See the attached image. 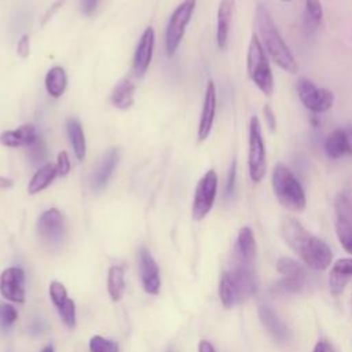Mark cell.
I'll list each match as a JSON object with an SVG mask.
<instances>
[{"label": "cell", "instance_id": "6da1fadb", "mask_svg": "<svg viewBox=\"0 0 352 352\" xmlns=\"http://www.w3.org/2000/svg\"><path fill=\"white\" fill-rule=\"evenodd\" d=\"M280 234L290 249L312 270H326L333 258L327 243L309 232L294 217H285L280 223Z\"/></svg>", "mask_w": 352, "mask_h": 352}, {"label": "cell", "instance_id": "7a4b0ae2", "mask_svg": "<svg viewBox=\"0 0 352 352\" xmlns=\"http://www.w3.org/2000/svg\"><path fill=\"white\" fill-rule=\"evenodd\" d=\"M254 25L257 29L256 34L258 36L270 59L282 70L290 74H296L298 70L297 60L283 40L282 34L279 33L270 10L263 3L256 6Z\"/></svg>", "mask_w": 352, "mask_h": 352}, {"label": "cell", "instance_id": "3957f363", "mask_svg": "<svg viewBox=\"0 0 352 352\" xmlns=\"http://www.w3.org/2000/svg\"><path fill=\"white\" fill-rule=\"evenodd\" d=\"M271 186L278 202L290 212H302L307 206V197L294 172L283 162L275 164L271 173Z\"/></svg>", "mask_w": 352, "mask_h": 352}, {"label": "cell", "instance_id": "277c9868", "mask_svg": "<svg viewBox=\"0 0 352 352\" xmlns=\"http://www.w3.org/2000/svg\"><path fill=\"white\" fill-rule=\"evenodd\" d=\"M246 72L250 81L265 96H271L275 89V78L268 60V55L256 33L252 34L248 54H246Z\"/></svg>", "mask_w": 352, "mask_h": 352}, {"label": "cell", "instance_id": "5b68a950", "mask_svg": "<svg viewBox=\"0 0 352 352\" xmlns=\"http://www.w3.org/2000/svg\"><path fill=\"white\" fill-rule=\"evenodd\" d=\"M248 169L253 183H260L267 172V150L261 132V122L257 116L249 121L248 140Z\"/></svg>", "mask_w": 352, "mask_h": 352}, {"label": "cell", "instance_id": "8992f818", "mask_svg": "<svg viewBox=\"0 0 352 352\" xmlns=\"http://www.w3.org/2000/svg\"><path fill=\"white\" fill-rule=\"evenodd\" d=\"M296 91L302 106L315 114L326 113L334 104L333 91L330 88L318 87L312 80L307 77L297 78Z\"/></svg>", "mask_w": 352, "mask_h": 352}, {"label": "cell", "instance_id": "52a82bcc", "mask_svg": "<svg viewBox=\"0 0 352 352\" xmlns=\"http://www.w3.org/2000/svg\"><path fill=\"white\" fill-rule=\"evenodd\" d=\"M195 3L197 0H183L169 16L165 29V50L168 56H172L179 48V44L186 33V28L194 14Z\"/></svg>", "mask_w": 352, "mask_h": 352}, {"label": "cell", "instance_id": "ba28073f", "mask_svg": "<svg viewBox=\"0 0 352 352\" xmlns=\"http://www.w3.org/2000/svg\"><path fill=\"white\" fill-rule=\"evenodd\" d=\"M217 194V173L209 169L199 180L195 187V194L192 199L191 214L195 221L202 220L213 208Z\"/></svg>", "mask_w": 352, "mask_h": 352}, {"label": "cell", "instance_id": "9c48e42d", "mask_svg": "<svg viewBox=\"0 0 352 352\" xmlns=\"http://www.w3.org/2000/svg\"><path fill=\"white\" fill-rule=\"evenodd\" d=\"M336 234L341 246L352 253V195L342 191L334 198Z\"/></svg>", "mask_w": 352, "mask_h": 352}, {"label": "cell", "instance_id": "30bf717a", "mask_svg": "<svg viewBox=\"0 0 352 352\" xmlns=\"http://www.w3.org/2000/svg\"><path fill=\"white\" fill-rule=\"evenodd\" d=\"M66 232L65 217L60 210L51 208L41 213L37 221V234L45 243H59Z\"/></svg>", "mask_w": 352, "mask_h": 352}, {"label": "cell", "instance_id": "8fae6325", "mask_svg": "<svg viewBox=\"0 0 352 352\" xmlns=\"http://www.w3.org/2000/svg\"><path fill=\"white\" fill-rule=\"evenodd\" d=\"M25 272L18 267L7 268L0 275V293L10 301H25Z\"/></svg>", "mask_w": 352, "mask_h": 352}, {"label": "cell", "instance_id": "7c38bea8", "mask_svg": "<svg viewBox=\"0 0 352 352\" xmlns=\"http://www.w3.org/2000/svg\"><path fill=\"white\" fill-rule=\"evenodd\" d=\"M154 44H155V34L153 28H146L133 54V63H132V70L136 77H143L144 73L147 72L151 58H153V51H154Z\"/></svg>", "mask_w": 352, "mask_h": 352}, {"label": "cell", "instance_id": "4fadbf2b", "mask_svg": "<svg viewBox=\"0 0 352 352\" xmlns=\"http://www.w3.org/2000/svg\"><path fill=\"white\" fill-rule=\"evenodd\" d=\"M216 104H217L216 85L212 80H209L206 84L199 124H198V140L199 142H204L210 135V131H212V126L214 122V116H216Z\"/></svg>", "mask_w": 352, "mask_h": 352}, {"label": "cell", "instance_id": "5bb4252c", "mask_svg": "<svg viewBox=\"0 0 352 352\" xmlns=\"http://www.w3.org/2000/svg\"><path fill=\"white\" fill-rule=\"evenodd\" d=\"M50 296H51V300L55 304L63 323L70 329L76 326V305H74L73 300H70L67 297V292H66L65 286L58 280H52L50 283Z\"/></svg>", "mask_w": 352, "mask_h": 352}, {"label": "cell", "instance_id": "9a60e30c", "mask_svg": "<svg viewBox=\"0 0 352 352\" xmlns=\"http://www.w3.org/2000/svg\"><path fill=\"white\" fill-rule=\"evenodd\" d=\"M139 270L144 290L150 294H158L161 285L160 270L150 252L144 248H140L139 250Z\"/></svg>", "mask_w": 352, "mask_h": 352}, {"label": "cell", "instance_id": "2e32d148", "mask_svg": "<svg viewBox=\"0 0 352 352\" xmlns=\"http://www.w3.org/2000/svg\"><path fill=\"white\" fill-rule=\"evenodd\" d=\"M258 316L263 323V326L267 329V331L271 334V337L278 342H287L290 338V330L289 327L279 319V316L274 312V309L267 305L261 304L258 307Z\"/></svg>", "mask_w": 352, "mask_h": 352}, {"label": "cell", "instance_id": "e0dca14e", "mask_svg": "<svg viewBox=\"0 0 352 352\" xmlns=\"http://www.w3.org/2000/svg\"><path fill=\"white\" fill-rule=\"evenodd\" d=\"M118 160H120V153L117 148H110L103 155V158L99 161V164L96 165V168L91 175V187L94 190H100L107 184L109 179L111 177L118 164Z\"/></svg>", "mask_w": 352, "mask_h": 352}, {"label": "cell", "instance_id": "ac0fdd59", "mask_svg": "<svg viewBox=\"0 0 352 352\" xmlns=\"http://www.w3.org/2000/svg\"><path fill=\"white\" fill-rule=\"evenodd\" d=\"M235 0H220L217 8V25H216V43L220 50H224L228 43V34L231 28V19L234 12Z\"/></svg>", "mask_w": 352, "mask_h": 352}, {"label": "cell", "instance_id": "d6986e66", "mask_svg": "<svg viewBox=\"0 0 352 352\" xmlns=\"http://www.w3.org/2000/svg\"><path fill=\"white\" fill-rule=\"evenodd\" d=\"M352 278V258H340L333 264L329 275L330 292L334 296H340Z\"/></svg>", "mask_w": 352, "mask_h": 352}, {"label": "cell", "instance_id": "ffe728a7", "mask_svg": "<svg viewBox=\"0 0 352 352\" xmlns=\"http://www.w3.org/2000/svg\"><path fill=\"white\" fill-rule=\"evenodd\" d=\"M37 138L36 128L30 124L21 125L16 129L6 131L0 135V143L7 147H28Z\"/></svg>", "mask_w": 352, "mask_h": 352}, {"label": "cell", "instance_id": "44dd1931", "mask_svg": "<svg viewBox=\"0 0 352 352\" xmlns=\"http://www.w3.org/2000/svg\"><path fill=\"white\" fill-rule=\"evenodd\" d=\"M234 257L245 261V263H253L256 257V241H254V234L252 228L249 227H242L238 232L236 243H235V250H234Z\"/></svg>", "mask_w": 352, "mask_h": 352}, {"label": "cell", "instance_id": "7402d4cb", "mask_svg": "<svg viewBox=\"0 0 352 352\" xmlns=\"http://www.w3.org/2000/svg\"><path fill=\"white\" fill-rule=\"evenodd\" d=\"M66 132H67V138L73 147L76 158L78 161H82L87 153V143H85V135L80 121L74 117L69 118L66 122Z\"/></svg>", "mask_w": 352, "mask_h": 352}, {"label": "cell", "instance_id": "603a6c76", "mask_svg": "<svg viewBox=\"0 0 352 352\" xmlns=\"http://www.w3.org/2000/svg\"><path fill=\"white\" fill-rule=\"evenodd\" d=\"M324 153L330 160H338L346 154L345 128L333 129L324 139Z\"/></svg>", "mask_w": 352, "mask_h": 352}, {"label": "cell", "instance_id": "cb8c5ba5", "mask_svg": "<svg viewBox=\"0 0 352 352\" xmlns=\"http://www.w3.org/2000/svg\"><path fill=\"white\" fill-rule=\"evenodd\" d=\"M56 176H58V170L54 164L41 165L32 176V179L28 184V192L37 194V192L45 190L54 182V179Z\"/></svg>", "mask_w": 352, "mask_h": 352}, {"label": "cell", "instance_id": "d4e9b609", "mask_svg": "<svg viewBox=\"0 0 352 352\" xmlns=\"http://www.w3.org/2000/svg\"><path fill=\"white\" fill-rule=\"evenodd\" d=\"M219 294H220V300L226 308H231V307L239 304L241 301H243L242 294L228 271L223 272V275H221Z\"/></svg>", "mask_w": 352, "mask_h": 352}, {"label": "cell", "instance_id": "484cf974", "mask_svg": "<svg viewBox=\"0 0 352 352\" xmlns=\"http://www.w3.org/2000/svg\"><path fill=\"white\" fill-rule=\"evenodd\" d=\"M44 85L50 96L60 98L67 87V74L65 69L60 66L51 67L45 74Z\"/></svg>", "mask_w": 352, "mask_h": 352}, {"label": "cell", "instance_id": "4316f807", "mask_svg": "<svg viewBox=\"0 0 352 352\" xmlns=\"http://www.w3.org/2000/svg\"><path fill=\"white\" fill-rule=\"evenodd\" d=\"M308 275L305 276H283L272 286V293L278 296H294L302 292L307 286Z\"/></svg>", "mask_w": 352, "mask_h": 352}, {"label": "cell", "instance_id": "83f0119b", "mask_svg": "<svg viewBox=\"0 0 352 352\" xmlns=\"http://www.w3.org/2000/svg\"><path fill=\"white\" fill-rule=\"evenodd\" d=\"M135 100V84L131 80H122L111 94V103L121 109L126 110L133 104Z\"/></svg>", "mask_w": 352, "mask_h": 352}, {"label": "cell", "instance_id": "f1b7e54d", "mask_svg": "<svg viewBox=\"0 0 352 352\" xmlns=\"http://www.w3.org/2000/svg\"><path fill=\"white\" fill-rule=\"evenodd\" d=\"M107 290L113 301H118L122 297L125 290V280H124V268L120 265H113L109 270L107 275Z\"/></svg>", "mask_w": 352, "mask_h": 352}, {"label": "cell", "instance_id": "f546056e", "mask_svg": "<svg viewBox=\"0 0 352 352\" xmlns=\"http://www.w3.org/2000/svg\"><path fill=\"white\" fill-rule=\"evenodd\" d=\"M276 270L283 276H305V275H308L305 268L298 261L289 258V257L279 258L276 263Z\"/></svg>", "mask_w": 352, "mask_h": 352}, {"label": "cell", "instance_id": "4dcf8cb0", "mask_svg": "<svg viewBox=\"0 0 352 352\" xmlns=\"http://www.w3.org/2000/svg\"><path fill=\"white\" fill-rule=\"evenodd\" d=\"M26 151L32 164H43L48 155L47 144L40 135H37V138L26 147Z\"/></svg>", "mask_w": 352, "mask_h": 352}, {"label": "cell", "instance_id": "1f68e13d", "mask_svg": "<svg viewBox=\"0 0 352 352\" xmlns=\"http://www.w3.org/2000/svg\"><path fill=\"white\" fill-rule=\"evenodd\" d=\"M91 352H118V345L114 341L106 340L100 336H94L89 340Z\"/></svg>", "mask_w": 352, "mask_h": 352}, {"label": "cell", "instance_id": "d6a6232c", "mask_svg": "<svg viewBox=\"0 0 352 352\" xmlns=\"http://www.w3.org/2000/svg\"><path fill=\"white\" fill-rule=\"evenodd\" d=\"M305 14L314 25H319L323 18V8L319 0H307L305 1Z\"/></svg>", "mask_w": 352, "mask_h": 352}, {"label": "cell", "instance_id": "836d02e7", "mask_svg": "<svg viewBox=\"0 0 352 352\" xmlns=\"http://www.w3.org/2000/svg\"><path fill=\"white\" fill-rule=\"evenodd\" d=\"M18 318L16 309L10 304H0V326L3 329L10 327Z\"/></svg>", "mask_w": 352, "mask_h": 352}, {"label": "cell", "instance_id": "e575fe53", "mask_svg": "<svg viewBox=\"0 0 352 352\" xmlns=\"http://www.w3.org/2000/svg\"><path fill=\"white\" fill-rule=\"evenodd\" d=\"M56 170H58V176H67V173L70 172L72 169V164H70V160H69V154L66 151H60L58 154V158H56Z\"/></svg>", "mask_w": 352, "mask_h": 352}, {"label": "cell", "instance_id": "d590c367", "mask_svg": "<svg viewBox=\"0 0 352 352\" xmlns=\"http://www.w3.org/2000/svg\"><path fill=\"white\" fill-rule=\"evenodd\" d=\"M235 180H236V161L234 160L231 162L228 175H227V182H226V195H231L235 187Z\"/></svg>", "mask_w": 352, "mask_h": 352}, {"label": "cell", "instance_id": "8d00e7d4", "mask_svg": "<svg viewBox=\"0 0 352 352\" xmlns=\"http://www.w3.org/2000/svg\"><path fill=\"white\" fill-rule=\"evenodd\" d=\"M29 36L28 34H23L19 41H18V45H16V52L21 58H26L29 55Z\"/></svg>", "mask_w": 352, "mask_h": 352}, {"label": "cell", "instance_id": "74e56055", "mask_svg": "<svg viewBox=\"0 0 352 352\" xmlns=\"http://www.w3.org/2000/svg\"><path fill=\"white\" fill-rule=\"evenodd\" d=\"M263 111H264V117H265V121H267V125H268L270 131L274 132L275 128H276V120H275V114H274L271 106H270V104H265L264 109H263Z\"/></svg>", "mask_w": 352, "mask_h": 352}, {"label": "cell", "instance_id": "f35d334b", "mask_svg": "<svg viewBox=\"0 0 352 352\" xmlns=\"http://www.w3.org/2000/svg\"><path fill=\"white\" fill-rule=\"evenodd\" d=\"M98 3L99 0H81V11L85 15H91L96 10Z\"/></svg>", "mask_w": 352, "mask_h": 352}, {"label": "cell", "instance_id": "ab89813d", "mask_svg": "<svg viewBox=\"0 0 352 352\" xmlns=\"http://www.w3.org/2000/svg\"><path fill=\"white\" fill-rule=\"evenodd\" d=\"M314 352H334L331 345L326 341V340H320L318 341V344L314 348Z\"/></svg>", "mask_w": 352, "mask_h": 352}, {"label": "cell", "instance_id": "60d3db41", "mask_svg": "<svg viewBox=\"0 0 352 352\" xmlns=\"http://www.w3.org/2000/svg\"><path fill=\"white\" fill-rule=\"evenodd\" d=\"M198 352H216V349L213 348V345L209 341L202 340L198 345Z\"/></svg>", "mask_w": 352, "mask_h": 352}, {"label": "cell", "instance_id": "b9f144b4", "mask_svg": "<svg viewBox=\"0 0 352 352\" xmlns=\"http://www.w3.org/2000/svg\"><path fill=\"white\" fill-rule=\"evenodd\" d=\"M346 135V154L352 155V128H345Z\"/></svg>", "mask_w": 352, "mask_h": 352}, {"label": "cell", "instance_id": "7bdbcfd3", "mask_svg": "<svg viewBox=\"0 0 352 352\" xmlns=\"http://www.w3.org/2000/svg\"><path fill=\"white\" fill-rule=\"evenodd\" d=\"M12 186V180L4 176H0V188H10Z\"/></svg>", "mask_w": 352, "mask_h": 352}, {"label": "cell", "instance_id": "ee69618b", "mask_svg": "<svg viewBox=\"0 0 352 352\" xmlns=\"http://www.w3.org/2000/svg\"><path fill=\"white\" fill-rule=\"evenodd\" d=\"M41 352H54V348H52L51 345H48V346L43 348V349H41Z\"/></svg>", "mask_w": 352, "mask_h": 352}, {"label": "cell", "instance_id": "f6af8a7d", "mask_svg": "<svg viewBox=\"0 0 352 352\" xmlns=\"http://www.w3.org/2000/svg\"><path fill=\"white\" fill-rule=\"evenodd\" d=\"M282 1H292V0H282Z\"/></svg>", "mask_w": 352, "mask_h": 352}, {"label": "cell", "instance_id": "bcb514c9", "mask_svg": "<svg viewBox=\"0 0 352 352\" xmlns=\"http://www.w3.org/2000/svg\"><path fill=\"white\" fill-rule=\"evenodd\" d=\"M169 352H170V351H169Z\"/></svg>", "mask_w": 352, "mask_h": 352}]
</instances>
